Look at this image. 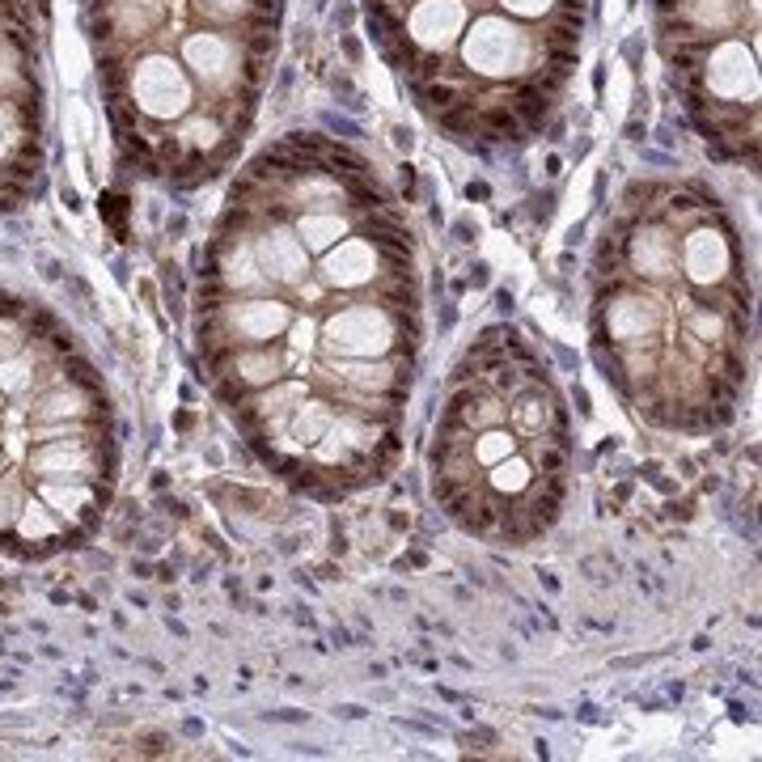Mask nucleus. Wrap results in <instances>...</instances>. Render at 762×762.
<instances>
[{
    "mask_svg": "<svg viewBox=\"0 0 762 762\" xmlns=\"http://www.w3.org/2000/svg\"><path fill=\"white\" fill-rule=\"evenodd\" d=\"M119 479L115 411L72 331L0 289V550L51 559L102 525Z\"/></svg>",
    "mask_w": 762,
    "mask_h": 762,
    "instance_id": "obj_1",
    "label": "nucleus"
}]
</instances>
